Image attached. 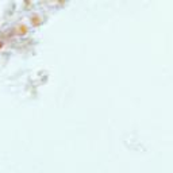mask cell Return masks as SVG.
Instances as JSON below:
<instances>
[{"mask_svg":"<svg viewBox=\"0 0 173 173\" xmlns=\"http://www.w3.org/2000/svg\"><path fill=\"white\" fill-rule=\"evenodd\" d=\"M15 30L18 31V34H26V33H27V27H26L25 25H19Z\"/></svg>","mask_w":173,"mask_h":173,"instance_id":"cell-1","label":"cell"},{"mask_svg":"<svg viewBox=\"0 0 173 173\" xmlns=\"http://www.w3.org/2000/svg\"><path fill=\"white\" fill-rule=\"evenodd\" d=\"M31 22H34V25H39L41 23V16L34 14V15L31 16Z\"/></svg>","mask_w":173,"mask_h":173,"instance_id":"cell-2","label":"cell"},{"mask_svg":"<svg viewBox=\"0 0 173 173\" xmlns=\"http://www.w3.org/2000/svg\"><path fill=\"white\" fill-rule=\"evenodd\" d=\"M1 47H3V41L0 39V49H1Z\"/></svg>","mask_w":173,"mask_h":173,"instance_id":"cell-3","label":"cell"}]
</instances>
